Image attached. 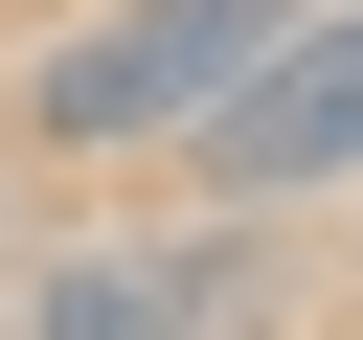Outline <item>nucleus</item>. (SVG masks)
I'll list each match as a JSON object with an SVG mask.
<instances>
[{"mask_svg": "<svg viewBox=\"0 0 363 340\" xmlns=\"http://www.w3.org/2000/svg\"><path fill=\"white\" fill-rule=\"evenodd\" d=\"M272 23H295V0H91V23L23 68V136H45V159H182V136L272 68Z\"/></svg>", "mask_w": 363, "mask_h": 340, "instance_id": "obj_1", "label": "nucleus"}, {"mask_svg": "<svg viewBox=\"0 0 363 340\" xmlns=\"http://www.w3.org/2000/svg\"><path fill=\"white\" fill-rule=\"evenodd\" d=\"M250 317H272V204H204V227L23 272V340H250Z\"/></svg>", "mask_w": 363, "mask_h": 340, "instance_id": "obj_2", "label": "nucleus"}, {"mask_svg": "<svg viewBox=\"0 0 363 340\" xmlns=\"http://www.w3.org/2000/svg\"><path fill=\"white\" fill-rule=\"evenodd\" d=\"M182 159H204V204H340V181H363V0H295L272 68H250Z\"/></svg>", "mask_w": 363, "mask_h": 340, "instance_id": "obj_3", "label": "nucleus"}]
</instances>
